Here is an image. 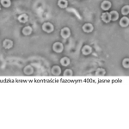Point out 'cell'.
Wrapping results in <instances>:
<instances>
[{"instance_id": "obj_1", "label": "cell", "mask_w": 129, "mask_h": 129, "mask_svg": "<svg viewBox=\"0 0 129 129\" xmlns=\"http://www.w3.org/2000/svg\"><path fill=\"white\" fill-rule=\"evenodd\" d=\"M42 29L47 33H52L54 30V27H53V25L51 22H45L42 25Z\"/></svg>"}, {"instance_id": "obj_2", "label": "cell", "mask_w": 129, "mask_h": 129, "mask_svg": "<svg viewBox=\"0 0 129 129\" xmlns=\"http://www.w3.org/2000/svg\"><path fill=\"white\" fill-rule=\"evenodd\" d=\"M63 48H64V47L61 42H55L54 44L53 45V49L55 53H61V52L63 51Z\"/></svg>"}, {"instance_id": "obj_3", "label": "cell", "mask_w": 129, "mask_h": 129, "mask_svg": "<svg viewBox=\"0 0 129 129\" xmlns=\"http://www.w3.org/2000/svg\"><path fill=\"white\" fill-rule=\"evenodd\" d=\"M60 35H61V37L63 39H67L68 37L71 35V31L69 29V28L66 27V28H63L61 29V32H60Z\"/></svg>"}, {"instance_id": "obj_4", "label": "cell", "mask_w": 129, "mask_h": 129, "mask_svg": "<svg viewBox=\"0 0 129 129\" xmlns=\"http://www.w3.org/2000/svg\"><path fill=\"white\" fill-rule=\"evenodd\" d=\"M3 46L5 49H10L13 47V41L10 39H6L3 41Z\"/></svg>"}, {"instance_id": "obj_5", "label": "cell", "mask_w": 129, "mask_h": 129, "mask_svg": "<svg viewBox=\"0 0 129 129\" xmlns=\"http://www.w3.org/2000/svg\"><path fill=\"white\" fill-rule=\"evenodd\" d=\"M83 30L86 33H90L91 31L94 29V27H93L92 24L90 23H85L84 25H83Z\"/></svg>"}, {"instance_id": "obj_6", "label": "cell", "mask_w": 129, "mask_h": 129, "mask_svg": "<svg viewBox=\"0 0 129 129\" xmlns=\"http://www.w3.org/2000/svg\"><path fill=\"white\" fill-rule=\"evenodd\" d=\"M51 72H52V74L54 75V76H59L60 74V72H61V69H60L59 66H53L51 69Z\"/></svg>"}, {"instance_id": "obj_7", "label": "cell", "mask_w": 129, "mask_h": 129, "mask_svg": "<svg viewBox=\"0 0 129 129\" xmlns=\"http://www.w3.org/2000/svg\"><path fill=\"white\" fill-rule=\"evenodd\" d=\"M91 52H92V48H91V47H89V45H85L84 47L82 48V53L84 55H89L91 53Z\"/></svg>"}, {"instance_id": "obj_8", "label": "cell", "mask_w": 129, "mask_h": 129, "mask_svg": "<svg viewBox=\"0 0 129 129\" xmlns=\"http://www.w3.org/2000/svg\"><path fill=\"white\" fill-rule=\"evenodd\" d=\"M102 20L104 22H106V23H109L110 21H111V18H110V15L109 12H104V13L102 14Z\"/></svg>"}, {"instance_id": "obj_9", "label": "cell", "mask_w": 129, "mask_h": 129, "mask_svg": "<svg viewBox=\"0 0 129 129\" xmlns=\"http://www.w3.org/2000/svg\"><path fill=\"white\" fill-rule=\"evenodd\" d=\"M110 7H111V3H110L109 1H108V0H105V1H103V3H102V5H101V8L103 10H109Z\"/></svg>"}, {"instance_id": "obj_10", "label": "cell", "mask_w": 129, "mask_h": 129, "mask_svg": "<svg viewBox=\"0 0 129 129\" xmlns=\"http://www.w3.org/2000/svg\"><path fill=\"white\" fill-rule=\"evenodd\" d=\"M18 21H19L20 22H22V23H25V22H27L28 21V16L27 14H22V15H20L18 16Z\"/></svg>"}, {"instance_id": "obj_11", "label": "cell", "mask_w": 129, "mask_h": 129, "mask_svg": "<svg viewBox=\"0 0 129 129\" xmlns=\"http://www.w3.org/2000/svg\"><path fill=\"white\" fill-rule=\"evenodd\" d=\"M120 25L121 27H127L129 25V19L126 16H124L120 20Z\"/></svg>"}, {"instance_id": "obj_12", "label": "cell", "mask_w": 129, "mask_h": 129, "mask_svg": "<svg viewBox=\"0 0 129 129\" xmlns=\"http://www.w3.org/2000/svg\"><path fill=\"white\" fill-rule=\"evenodd\" d=\"M22 32L24 35H31V33H32V28H31L30 26H26L22 28Z\"/></svg>"}, {"instance_id": "obj_13", "label": "cell", "mask_w": 129, "mask_h": 129, "mask_svg": "<svg viewBox=\"0 0 129 129\" xmlns=\"http://www.w3.org/2000/svg\"><path fill=\"white\" fill-rule=\"evenodd\" d=\"M110 15V18H111V20L113 21H116L119 18V14H118L117 11H115V10H113V11H111L109 13Z\"/></svg>"}, {"instance_id": "obj_14", "label": "cell", "mask_w": 129, "mask_h": 129, "mask_svg": "<svg viewBox=\"0 0 129 129\" xmlns=\"http://www.w3.org/2000/svg\"><path fill=\"white\" fill-rule=\"evenodd\" d=\"M60 64L63 66H67L68 64H70V59L67 57H63L61 59H60Z\"/></svg>"}, {"instance_id": "obj_15", "label": "cell", "mask_w": 129, "mask_h": 129, "mask_svg": "<svg viewBox=\"0 0 129 129\" xmlns=\"http://www.w3.org/2000/svg\"><path fill=\"white\" fill-rule=\"evenodd\" d=\"M58 5H59L60 8H62V9L66 8L68 5L67 0H59V1H58Z\"/></svg>"}, {"instance_id": "obj_16", "label": "cell", "mask_w": 129, "mask_h": 129, "mask_svg": "<svg viewBox=\"0 0 129 129\" xmlns=\"http://www.w3.org/2000/svg\"><path fill=\"white\" fill-rule=\"evenodd\" d=\"M1 5L5 8L10 7V5H11V2L10 0H1Z\"/></svg>"}, {"instance_id": "obj_17", "label": "cell", "mask_w": 129, "mask_h": 129, "mask_svg": "<svg viewBox=\"0 0 129 129\" xmlns=\"http://www.w3.org/2000/svg\"><path fill=\"white\" fill-rule=\"evenodd\" d=\"M121 13H122V15H124V16L127 15V14L129 13V5H125L122 7Z\"/></svg>"}, {"instance_id": "obj_18", "label": "cell", "mask_w": 129, "mask_h": 129, "mask_svg": "<svg viewBox=\"0 0 129 129\" xmlns=\"http://www.w3.org/2000/svg\"><path fill=\"white\" fill-rule=\"evenodd\" d=\"M106 73L105 70L103 69V68H99V69L96 70V72H95V75L96 76H104Z\"/></svg>"}, {"instance_id": "obj_19", "label": "cell", "mask_w": 129, "mask_h": 129, "mask_svg": "<svg viewBox=\"0 0 129 129\" xmlns=\"http://www.w3.org/2000/svg\"><path fill=\"white\" fill-rule=\"evenodd\" d=\"M122 66L125 68H129V58H126L122 61Z\"/></svg>"}, {"instance_id": "obj_20", "label": "cell", "mask_w": 129, "mask_h": 129, "mask_svg": "<svg viewBox=\"0 0 129 129\" xmlns=\"http://www.w3.org/2000/svg\"><path fill=\"white\" fill-rule=\"evenodd\" d=\"M72 73L73 72H72V71L71 69H66L64 72V77H71L72 76Z\"/></svg>"}, {"instance_id": "obj_21", "label": "cell", "mask_w": 129, "mask_h": 129, "mask_svg": "<svg viewBox=\"0 0 129 129\" xmlns=\"http://www.w3.org/2000/svg\"><path fill=\"white\" fill-rule=\"evenodd\" d=\"M24 72L26 74H31L33 72V69H32V67H31L30 66H26V68L24 69Z\"/></svg>"}, {"instance_id": "obj_22", "label": "cell", "mask_w": 129, "mask_h": 129, "mask_svg": "<svg viewBox=\"0 0 129 129\" xmlns=\"http://www.w3.org/2000/svg\"><path fill=\"white\" fill-rule=\"evenodd\" d=\"M0 9H1V7H0Z\"/></svg>"}]
</instances>
